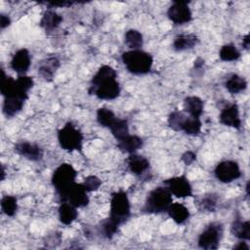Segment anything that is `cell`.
Here are the masks:
<instances>
[{
    "label": "cell",
    "mask_w": 250,
    "mask_h": 250,
    "mask_svg": "<svg viewBox=\"0 0 250 250\" xmlns=\"http://www.w3.org/2000/svg\"><path fill=\"white\" fill-rule=\"evenodd\" d=\"M116 71L109 65H103L93 76L89 93L101 100H114L120 94Z\"/></svg>",
    "instance_id": "6da1fadb"
},
{
    "label": "cell",
    "mask_w": 250,
    "mask_h": 250,
    "mask_svg": "<svg viewBox=\"0 0 250 250\" xmlns=\"http://www.w3.org/2000/svg\"><path fill=\"white\" fill-rule=\"evenodd\" d=\"M121 58L127 70L137 75L149 72L153 63L151 55L142 50L127 51L122 54Z\"/></svg>",
    "instance_id": "7a4b0ae2"
},
{
    "label": "cell",
    "mask_w": 250,
    "mask_h": 250,
    "mask_svg": "<svg viewBox=\"0 0 250 250\" xmlns=\"http://www.w3.org/2000/svg\"><path fill=\"white\" fill-rule=\"evenodd\" d=\"M172 203V193L164 187H157L153 188L146 199L144 211L146 213H161L166 211Z\"/></svg>",
    "instance_id": "3957f363"
},
{
    "label": "cell",
    "mask_w": 250,
    "mask_h": 250,
    "mask_svg": "<svg viewBox=\"0 0 250 250\" xmlns=\"http://www.w3.org/2000/svg\"><path fill=\"white\" fill-rule=\"evenodd\" d=\"M58 140L62 148L66 151L82 149L83 135L70 122L66 123L62 129L59 130Z\"/></svg>",
    "instance_id": "277c9868"
},
{
    "label": "cell",
    "mask_w": 250,
    "mask_h": 250,
    "mask_svg": "<svg viewBox=\"0 0 250 250\" xmlns=\"http://www.w3.org/2000/svg\"><path fill=\"white\" fill-rule=\"evenodd\" d=\"M131 213L130 201L126 192L119 190L112 194L110 200V215L109 218L115 221L119 226L125 223Z\"/></svg>",
    "instance_id": "5b68a950"
},
{
    "label": "cell",
    "mask_w": 250,
    "mask_h": 250,
    "mask_svg": "<svg viewBox=\"0 0 250 250\" xmlns=\"http://www.w3.org/2000/svg\"><path fill=\"white\" fill-rule=\"evenodd\" d=\"M76 175V170L68 163L61 164L54 171L52 176V184L58 194L62 192L66 188L75 182Z\"/></svg>",
    "instance_id": "8992f818"
},
{
    "label": "cell",
    "mask_w": 250,
    "mask_h": 250,
    "mask_svg": "<svg viewBox=\"0 0 250 250\" xmlns=\"http://www.w3.org/2000/svg\"><path fill=\"white\" fill-rule=\"evenodd\" d=\"M87 190L82 184H76L75 182L66 188L62 192L59 193V196L62 202H67L74 207H85L89 203V197Z\"/></svg>",
    "instance_id": "52a82bcc"
},
{
    "label": "cell",
    "mask_w": 250,
    "mask_h": 250,
    "mask_svg": "<svg viewBox=\"0 0 250 250\" xmlns=\"http://www.w3.org/2000/svg\"><path fill=\"white\" fill-rule=\"evenodd\" d=\"M223 236V226L220 223L208 225L198 237V246L202 249L211 250L219 247Z\"/></svg>",
    "instance_id": "ba28073f"
},
{
    "label": "cell",
    "mask_w": 250,
    "mask_h": 250,
    "mask_svg": "<svg viewBox=\"0 0 250 250\" xmlns=\"http://www.w3.org/2000/svg\"><path fill=\"white\" fill-rule=\"evenodd\" d=\"M215 177L222 183H230L238 179L241 175L238 164L235 161L225 160L220 162L215 168Z\"/></svg>",
    "instance_id": "9c48e42d"
},
{
    "label": "cell",
    "mask_w": 250,
    "mask_h": 250,
    "mask_svg": "<svg viewBox=\"0 0 250 250\" xmlns=\"http://www.w3.org/2000/svg\"><path fill=\"white\" fill-rule=\"evenodd\" d=\"M168 18L175 24H184L191 21L192 15L187 1H174L167 11Z\"/></svg>",
    "instance_id": "30bf717a"
},
{
    "label": "cell",
    "mask_w": 250,
    "mask_h": 250,
    "mask_svg": "<svg viewBox=\"0 0 250 250\" xmlns=\"http://www.w3.org/2000/svg\"><path fill=\"white\" fill-rule=\"evenodd\" d=\"M163 184L169 189V191L177 197L185 198L191 196L192 194L191 186L185 176H178L167 179L163 182Z\"/></svg>",
    "instance_id": "8fae6325"
},
{
    "label": "cell",
    "mask_w": 250,
    "mask_h": 250,
    "mask_svg": "<svg viewBox=\"0 0 250 250\" xmlns=\"http://www.w3.org/2000/svg\"><path fill=\"white\" fill-rule=\"evenodd\" d=\"M15 150L22 157L31 161H38L43 157L42 148L38 145L29 142L18 143L15 146Z\"/></svg>",
    "instance_id": "7c38bea8"
},
{
    "label": "cell",
    "mask_w": 250,
    "mask_h": 250,
    "mask_svg": "<svg viewBox=\"0 0 250 250\" xmlns=\"http://www.w3.org/2000/svg\"><path fill=\"white\" fill-rule=\"evenodd\" d=\"M220 122L226 126L239 129L241 120L239 117V109L236 104H231L226 106L220 113Z\"/></svg>",
    "instance_id": "4fadbf2b"
},
{
    "label": "cell",
    "mask_w": 250,
    "mask_h": 250,
    "mask_svg": "<svg viewBox=\"0 0 250 250\" xmlns=\"http://www.w3.org/2000/svg\"><path fill=\"white\" fill-rule=\"evenodd\" d=\"M31 63L29 52L26 49H21L15 53L11 61V67L20 75H24Z\"/></svg>",
    "instance_id": "5bb4252c"
},
{
    "label": "cell",
    "mask_w": 250,
    "mask_h": 250,
    "mask_svg": "<svg viewBox=\"0 0 250 250\" xmlns=\"http://www.w3.org/2000/svg\"><path fill=\"white\" fill-rule=\"evenodd\" d=\"M127 162L129 170L137 176H142L149 168V161L145 156L140 154L131 153Z\"/></svg>",
    "instance_id": "9a60e30c"
},
{
    "label": "cell",
    "mask_w": 250,
    "mask_h": 250,
    "mask_svg": "<svg viewBox=\"0 0 250 250\" xmlns=\"http://www.w3.org/2000/svg\"><path fill=\"white\" fill-rule=\"evenodd\" d=\"M117 146L123 152L130 154L135 153L136 150L143 146V140L136 135L128 134L124 138L117 141Z\"/></svg>",
    "instance_id": "2e32d148"
},
{
    "label": "cell",
    "mask_w": 250,
    "mask_h": 250,
    "mask_svg": "<svg viewBox=\"0 0 250 250\" xmlns=\"http://www.w3.org/2000/svg\"><path fill=\"white\" fill-rule=\"evenodd\" d=\"M60 66V61L56 57H48L41 62L38 67V73L47 81H51Z\"/></svg>",
    "instance_id": "e0dca14e"
},
{
    "label": "cell",
    "mask_w": 250,
    "mask_h": 250,
    "mask_svg": "<svg viewBox=\"0 0 250 250\" xmlns=\"http://www.w3.org/2000/svg\"><path fill=\"white\" fill-rule=\"evenodd\" d=\"M24 99L19 96H9L4 98L3 112L8 117H13L22 109Z\"/></svg>",
    "instance_id": "ac0fdd59"
},
{
    "label": "cell",
    "mask_w": 250,
    "mask_h": 250,
    "mask_svg": "<svg viewBox=\"0 0 250 250\" xmlns=\"http://www.w3.org/2000/svg\"><path fill=\"white\" fill-rule=\"evenodd\" d=\"M166 211L169 217L176 224H179V225L184 224L189 218L188 209L181 203H171Z\"/></svg>",
    "instance_id": "d6986e66"
},
{
    "label": "cell",
    "mask_w": 250,
    "mask_h": 250,
    "mask_svg": "<svg viewBox=\"0 0 250 250\" xmlns=\"http://www.w3.org/2000/svg\"><path fill=\"white\" fill-rule=\"evenodd\" d=\"M204 104L203 101L196 96L187 97L184 101V109L188 115L199 118L203 112Z\"/></svg>",
    "instance_id": "ffe728a7"
},
{
    "label": "cell",
    "mask_w": 250,
    "mask_h": 250,
    "mask_svg": "<svg viewBox=\"0 0 250 250\" xmlns=\"http://www.w3.org/2000/svg\"><path fill=\"white\" fill-rule=\"evenodd\" d=\"M62 21V17L59 15L57 12L49 9L47 10L40 21V25L43 27L46 31H51L57 28Z\"/></svg>",
    "instance_id": "44dd1931"
},
{
    "label": "cell",
    "mask_w": 250,
    "mask_h": 250,
    "mask_svg": "<svg viewBox=\"0 0 250 250\" xmlns=\"http://www.w3.org/2000/svg\"><path fill=\"white\" fill-rule=\"evenodd\" d=\"M198 43V38L194 34H182L175 38L173 48L175 51L181 52L192 49Z\"/></svg>",
    "instance_id": "7402d4cb"
},
{
    "label": "cell",
    "mask_w": 250,
    "mask_h": 250,
    "mask_svg": "<svg viewBox=\"0 0 250 250\" xmlns=\"http://www.w3.org/2000/svg\"><path fill=\"white\" fill-rule=\"evenodd\" d=\"M76 207L67 202H62L59 208V218L63 225L71 224L77 218Z\"/></svg>",
    "instance_id": "603a6c76"
},
{
    "label": "cell",
    "mask_w": 250,
    "mask_h": 250,
    "mask_svg": "<svg viewBox=\"0 0 250 250\" xmlns=\"http://www.w3.org/2000/svg\"><path fill=\"white\" fill-rule=\"evenodd\" d=\"M231 233L241 239L249 240L250 239V223L249 221L235 220L231 225Z\"/></svg>",
    "instance_id": "cb8c5ba5"
},
{
    "label": "cell",
    "mask_w": 250,
    "mask_h": 250,
    "mask_svg": "<svg viewBox=\"0 0 250 250\" xmlns=\"http://www.w3.org/2000/svg\"><path fill=\"white\" fill-rule=\"evenodd\" d=\"M225 85L229 93L237 94L246 89L247 82L243 77H241L237 74H233L227 80Z\"/></svg>",
    "instance_id": "d4e9b609"
},
{
    "label": "cell",
    "mask_w": 250,
    "mask_h": 250,
    "mask_svg": "<svg viewBox=\"0 0 250 250\" xmlns=\"http://www.w3.org/2000/svg\"><path fill=\"white\" fill-rule=\"evenodd\" d=\"M113 135V137L116 139V141L124 138L129 134V127L128 122L125 119L116 118V120L113 122V124L108 128Z\"/></svg>",
    "instance_id": "484cf974"
},
{
    "label": "cell",
    "mask_w": 250,
    "mask_h": 250,
    "mask_svg": "<svg viewBox=\"0 0 250 250\" xmlns=\"http://www.w3.org/2000/svg\"><path fill=\"white\" fill-rule=\"evenodd\" d=\"M125 44L131 50H140L143 46V35L136 29H129L125 33Z\"/></svg>",
    "instance_id": "4316f807"
},
{
    "label": "cell",
    "mask_w": 250,
    "mask_h": 250,
    "mask_svg": "<svg viewBox=\"0 0 250 250\" xmlns=\"http://www.w3.org/2000/svg\"><path fill=\"white\" fill-rule=\"evenodd\" d=\"M116 118L115 114L106 107H101L97 111V121L103 127L109 128Z\"/></svg>",
    "instance_id": "83f0119b"
},
{
    "label": "cell",
    "mask_w": 250,
    "mask_h": 250,
    "mask_svg": "<svg viewBox=\"0 0 250 250\" xmlns=\"http://www.w3.org/2000/svg\"><path fill=\"white\" fill-rule=\"evenodd\" d=\"M201 130V121L197 117H192L190 115L187 116L183 126L182 130L188 135H197Z\"/></svg>",
    "instance_id": "f1b7e54d"
},
{
    "label": "cell",
    "mask_w": 250,
    "mask_h": 250,
    "mask_svg": "<svg viewBox=\"0 0 250 250\" xmlns=\"http://www.w3.org/2000/svg\"><path fill=\"white\" fill-rule=\"evenodd\" d=\"M1 209L7 216H14L18 210V201L15 196L5 195L1 199Z\"/></svg>",
    "instance_id": "f546056e"
},
{
    "label": "cell",
    "mask_w": 250,
    "mask_h": 250,
    "mask_svg": "<svg viewBox=\"0 0 250 250\" xmlns=\"http://www.w3.org/2000/svg\"><path fill=\"white\" fill-rule=\"evenodd\" d=\"M220 58L225 62H232L236 61L240 57V52L236 49V47L232 44L224 45L220 50Z\"/></svg>",
    "instance_id": "4dcf8cb0"
},
{
    "label": "cell",
    "mask_w": 250,
    "mask_h": 250,
    "mask_svg": "<svg viewBox=\"0 0 250 250\" xmlns=\"http://www.w3.org/2000/svg\"><path fill=\"white\" fill-rule=\"evenodd\" d=\"M186 117L187 115L181 111H177V110L173 111L170 113L168 117V124L173 130L181 131Z\"/></svg>",
    "instance_id": "1f68e13d"
},
{
    "label": "cell",
    "mask_w": 250,
    "mask_h": 250,
    "mask_svg": "<svg viewBox=\"0 0 250 250\" xmlns=\"http://www.w3.org/2000/svg\"><path fill=\"white\" fill-rule=\"evenodd\" d=\"M119 225L109 217L102 223V231L106 238H111L118 230Z\"/></svg>",
    "instance_id": "d6a6232c"
},
{
    "label": "cell",
    "mask_w": 250,
    "mask_h": 250,
    "mask_svg": "<svg viewBox=\"0 0 250 250\" xmlns=\"http://www.w3.org/2000/svg\"><path fill=\"white\" fill-rule=\"evenodd\" d=\"M218 198L215 194H207L199 201V208L207 212H214L217 206Z\"/></svg>",
    "instance_id": "836d02e7"
},
{
    "label": "cell",
    "mask_w": 250,
    "mask_h": 250,
    "mask_svg": "<svg viewBox=\"0 0 250 250\" xmlns=\"http://www.w3.org/2000/svg\"><path fill=\"white\" fill-rule=\"evenodd\" d=\"M82 185L87 191H94L99 189V188L102 185V181L96 176H88L87 178L84 179Z\"/></svg>",
    "instance_id": "e575fe53"
},
{
    "label": "cell",
    "mask_w": 250,
    "mask_h": 250,
    "mask_svg": "<svg viewBox=\"0 0 250 250\" xmlns=\"http://www.w3.org/2000/svg\"><path fill=\"white\" fill-rule=\"evenodd\" d=\"M196 159V154L190 150L186 151L183 155H182V160L185 162L186 165H190L194 160Z\"/></svg>",
    "instance_id": "d590c367"
},
{
    "label": "cell",
    "mask_w": 250,
    "mask_h": 250,
    "mask_svg": "<svg viewBox=\"0 0 250 250\" xmlns=\"http://www.w3.org/2000/svg\"><path fill=\"white\" fill-rule=\"evenodd\" d=\"M45 4L50 7L49 9L51 8H54V7H69L71 6L73 3L72 2H65V1H62V2H45Z\"/></svg>",
    "instance_id": "8d00e7d4"
},
{
    "label": "cell",
    "mask_w": 250,
    "mask_h": 250,
    "mask_svg": "<svg viewBox=\"0 0 250 250\" xmlns=\"http://www.w3.org/2000/svg\"><path fill=\"white\" fill-rule=\"evenodd\" d=\"M11 23V20L8 16L4 15V14H1L0 16V26H1V29H4L6 28L7 26H9Z\"/></svg>",
    "instance_id": "74e56055"
},
{
    "label": "cell",
    "mask_w": 250,
    "mask_h": 250,
    "mask_svg": "<svg viewBox=\"0 0 250 250\" xmlns=\"http://www.w3.org/2000/svg\"><path fill=\"white\" fill-rule=\"evenodd\" d=\"M233 249H236V250H249V246L246 244V242H239L237 245L233 246Z\"/></svg>",
    "instance_id": "f35d334b"
},
{
    "label": "cell",
    "mask_w": 250,
    "mask_h": 250,
    "mask_svg": "<svg viewBox=\"0 0 250 250\" xmlns=\"http://www.w3.org/2000/svg\"><path fill=\"white\" fill-rule=\"evenodd\" d=\"M249 42H250V39H249V35L247 34V35L242 39V45H243L244 49H246V50L249 49Z\"/></svg>",
    "instance_id": "ab89813d"
},
{
    "label": "cell",
    "mask_w": 250,
    "mask_h": 250,
    "mask_svg": "<svg viewBox=\"0 0 250 250\" xmlns=\"http://www.w3.org/2000/svg\"><path fill=\"white\" fill-rule=\"evenodd\" d=\"M1 174H2V177H1V179H2V180H4V178H5V170H4V167H3V166H2Z\"/></svg>",
    "instance_id": "60d3db41"
}]
</instances>
